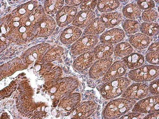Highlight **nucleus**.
<instances>
[{"label":"nucleus","instance_id":"32","mask_svg":"<svg viewBox=\"0 0 159 119\" xmlns=\"http://www.w3.org/2000/svg\"><path fill=\"white\" fill-rule=\"evenodd\" d=\"M65 2L71 7H77L80 5L83 1L82 0H65Z\"/></svg>","mask_w":159,"mask_h":119},{"label":"nucleus","instance_id":"13","mask_svg":"<svg viewBox=\"0 0 159 119\" xmlns=\"http://www.w3.org/2000/svg\"><path fill=\"white\" fill-rule=\"evenodd\" d=\"M95 59L93 51L84 52L75 60L73 64L74 67L76 69L85 70L91 65Z\"/></svg>","mask_w":159,"mask_h":119},{"label":"nucleus","instance_id":"33","mask_svg":"<svg viewBox=\"0 0 159 119\" xmlns=\"http://www.w3.org/2000/svg\"><path fill=\"white\" fill-rule=\"evenodd\" d=\"M159 111L155 112L149 113L144 117V119H158Z\"/></svg>","mask_w":159,"mask_h":119},{"label":"nucleus","instance_id":"17","mask_svg":"<svg viewBox=\"0 0 159 119\" xmlns=\"http://www.w3.org/2000/svg\"><path fill=\"white\" fill-rule=\"evenodd\" d=\"M113 45L111 44L102 43L95 48L93 52L95 59L98 60L111 56L114 52Z\"/></svg>","mask_w":159,"mask_h":119},{"label":"nucleus","instance_id":"7","mask_svg":"<svg viewBox=\"0 0 159 119\" xmlns=\"http://www.w3.org/2000/svg\"><path fill=\"white\" fill-rule=\"evenodd\" d=\"M113 62L111 57L99 60L96 61L89 71L90 77L92 78H98L103 75L110 67Z\"/></svg>","mask_w":159,"mask_h":119},{"label":"nucleus","instance_id":"29","mask_svg":"<svg viewBox=\"0 0 159 119\" xmlns=\"http://www.w3.org/2000/svg\"><path fill=\"white\" fill-rule=\"evenodd\" d=\"M159 79L152 81L148 86V91L154 95H159Z\"/></svg>","mask_w":159,"mask_h":119},{"label":"nucleus","instance_id":"30","mask_svg":"<svg viewBox=\"0 0 159 119\" xmlns=\"http://www.w3.org/2000/svg\"><path fill=\"white\" fill-rule=\"evenodd\" d=\"M145 115L138 112H133L127 114L125 115L120 119H143Z\"/></svg>","mask_w":159,"mask_h":119},{"label":"nucleus","instance_id":"27","mask_svg":"<svg viewBox=\"0 0 159 119\" xmlns=\"http://www.w3.org/2000/svg\"><path fill=\"white\" fill-rule=\"evenodd\" d=\"M97 1L85 0L83 1L80 7L82 10L92 11L95 8Z\"/></svg>","mask_w":159,"mask_h":119},{"label":"nucleus","instance_id":"11","mask_svg":"<svg viewBox=\"0 0 159 119\" xmlns=\"http://www.w3.org/2000/svg\"><path fill=\"white\" fill-rule=\"evenodd\" d=\"M95 16V13L94 11H80L76 15L72 24L80 28L85 27L92 22Z\"/></svg>","mask_w":159,"mask_h":119},{"label":"nucleus","instance_id":"3","mask_svg":"<svg viewBox=\"0 0 159 119\" xmlns=\"http://www.w3.org/2000/svg\"><path fill=\"white\" fill-rule=\"evenodd\" d=\"M159 76V67L145 65L131 70L128 77L136 82H150Z\"/></svg>","mask_w":159,"mask_h":119},{"label":"nucleus","instance_id":"20","mask_svg":"<svg viewBox=\"0 0 159 119\" xmlns=\"http://www.w3.org/2000/svg\"><path fill=\"white\" fill-rule=\"evenodd\" d=\"M119 5L120 3L118 0H98L97 7L100 12L105 13L115 10L119 7Z\"/></svg>","mask_w":159,"mask_h":119},{"label":"nucleus","instance_id":"9","mask_svg":"<svg viewBox=\"0 0 159 119\" xmlns=\"http://www.w3.org/2000/svg\"><path fill=\"white\" fill-rule=\"evenodd\" d=\"M75 7L65 6L62 8L56 15V20L60 26H64L74 20L77 13Z\"/></svg>","mask_w":159,"mask_h":119},{"label":"nucleus","instance_id":"21","mask_svg":"<svg viewBox=\"0 0 159 119\" xmlns=\"http://www.w3.org/2000/svg\"><path fill=\"white\" fill-rule=\"evenodd\" d=\"M140 29L141 33L148 36H154L159 33V24L155 22L142 23L140 25Z\"/></svg>","mask_w":159,"mask_h":119},{"label":"nucleus","instance_id":"15","mask_svg":"<svg viewBox=\"0 0 159 119\" xmlns=\"http://www.w3.org/2000/svg\"><path fill=\"white\" fill-rule=\"evenodd\" d=\"M122 59L127 67L131 69L140 67L144 62V57L143 55L135 52L131 53Z\"/></svg>","mask_w":159,"mask_h":119},{"label":"nucleus","instance_id":"10","mask_svg":"<svg viewBox=\"0 0 159 119\" xmlns=\"http://www.w3.org/2000/svg\"><path fill=\"white\" fill-rule=\"evenodd\" d=\"M125 37L124 32L122 29L114 28L102 33L99 40L101 43L111 44L121 42Z\"/></svg>","mask_w":159,"mask_h":119},{"label":"nucleus","instance_id":"26","mask_svg":"<svg viewBox=\"0 0 159 119\" xmlns=\"http://www.w3.org/2000/svg\"><path fill=\"white\" fill-rule=\"evenodd\" d=\"M159 51L147 52L145 60L149 64L153 65H159Z\"/></svg>","mask_w":159,"mask_h":119},{"label":"nucleus","instance_id":"34","mask_svg":"<svg viewBox=\"0 0 159 119\" xmlns=\"http://www.w3.org/2000/svg\"><path fill=\"white\" fill-rule=\"evenodd\" d=\"M156 2H157V3H158V2H159V0H156V1H155Z\"/></svg>","mask_w":159,"mask_h":119},{"label":"nucleus","instance_id":"19","mask_svg":"<svg viewBox=\"0 0 159 119\" xmlns=\"http://www.w3.org/2000/svg\"><path fill=\"white\" fill-rule=\"evenodd\" d=\"M122 12L127 19L135 20L140 17L141 10L136 4L130 3L123 7Z\"/></svg>","mask_w":159,"mask_h":119},{"label":"nucleus","instance_id":"24","mask_svg":"<svg viewBox=\"0 0 159 119\" xmlns=\"http://www.w3.org/2000/svg\"><path fill=\"white\" fill-rule=\"evenodd\" d=\"M63 1H49L45 3V8L49 14L55 13L62 6Z\"/></svg>","mask_w":159,"mask_h":119},{"label":"nucleus","instance_id":"6","mask_svg":"<svg viewBox=\"0 0 159 119\" xmlns=\"http://www.w3.org/2000/svg\"><path fill=\"white\" fill-rule=\"evenodd\" d=\"M98 41L96 35H85L76 41L72 46V53L77 55L94 47Z\"/></svg>","mask_w":159,"mask_h":119},{"label":"nucleus","instance_id":"25","mask_svg":"<svg viewBox=\"0 0 159 119\" xmlns=\"http://www.w3.org/2000/svg\"><path fill=\"white\" fill-rule=\"evenodd\" d=\"M158 14L157 11L153 9H149L144 11L141 15L142 19L146 22H152L157 18Z\"/></svg>","mask_w":159,"mask_h":119},{"label":"nucleus","instance_id":"39","mask_svg":"<svg viewBox=\"0 0 159 119\" xmlns=\"http://www.w3.org/2000/svg\"><path fill=\"white\" fill-rule=\"evenodd\" d=\"M6 15V14H5L4 15Z\"/></svg>","mask_w":159,"mask_h":119},{"label":"nucleus","instance_id":"2","mask_svg":"<svg viewBox=\"0 0 159 119\" xmlns=\"http://www.w3.org/2000/svg\"><path fill=\"white\" fill-rule=\"evenodd\" d=\"M130 83V80L126 77H121L112 80L101 87V93L105 99L114 98L122 94Z\"/></svg>","mask_w":159,"mask_h":119},{"label":"nucleus","instance_id":"41","mask_svg":"<svg viewBox=\"0 0 159 119\" xmlns=\"http://www.w3.org/2000/svg\"><path fill=\"white\" fill-rule=\"evenodd\" d=\"M30 45V44H29V45H28V46H29V45Z\"/></svg>","mask_w":159,"mask_h":119},{"label":"nucleus","instance_id":"18","mask_svg":"<svg viewBox=\"0 0 159 119\" xmlns=\"http://www.w3.org/2000/svg\"><path fill=\"white\" fill-rule=\"evenodd\" d=\"M105 25L100 18H95L84 29V35H94L100 34L105 29Z\"/></svg>","mask_w":159,"mask_h":119},{"label":"nucleus","instance_id":"8","mask_svg":"<svg viewBox=\"0 0 159 119\" xmlns=\"http://www.w3.org/2000/svg\"><path fill=\"white\" fill-rule=\"evenodd\" d=\"M127 69V67L122 61H116L108 70L102 78L103 80L107 82L121 77L125 74Z\"/></svg>","mask_w":159,"mask_h":119},{"label":"nucleus","instance_id":"36","mask_svg":"<svg viewBox=\"0 0 159 119\" xmlns=\"http://www.w3.org/2000/svg\"><path fill=\"white\" fill-rule=\"evenodd\" d=\"M8 13V12H6V13Z\"/></svg>","mask_w":159,"mask_h":119},{"label":"nucleus","instance_id":"40","mask_svg":"<svg viewBox=\"0 0 159 119\" xmlns=\"http://www.w3.org/2000/svg\"><path fill=\"white\" fill-rule=\"evenodd\" d=\"M87 95L86 96V97H87Z\"/></svg>","mask_w":159,"mask_h":119},{"label":"nucleus","instance_id":"1","mask_svg":"<svg viewBox=\"0 0 159 119\" xmlns=\"http://www.w3.org/2000/svg\"><path fill=\"white\" fill-rule=\"evenodd\" d=\"M135 103L123 98H118L109 102L103 110L102 114L105 119H115L120 117L131 110Z\"/></svg>","mask_w":159,"mask_h":119},{"label":"nucleus","instance_id":"28","mask_svg":"<svg viewBox=\"0 0 159 119\" xmlns=\"http://www.w3.org/2000/svg\"><path fill=\"white\" fill-rule=\"evenodd\" d=\"M137 5L141 10H147L152 9L155 7V4L153 0H137Z\"/></svg>","mask_w":159,"mask_h":119},{"label":"nucleus","instance_id":"16","mask_svg":"<svg viewBox=\"0 0 159 119\" xmlns=\"http://www.w3.org/2000/svg\"><path fill=\"white\" fill-rule=\"evenodd\" d=\"M100 18L105 28L109 29L119 24L122 20V16L118 12H108L102 13Z\"/></svg>","mask_w":159,"mask_h":119},{"label":"nucleus","instance_id":"37","mask_svg":"<svg viewBox=\"0 0 159 119\" xmlns=\"http://www.w3.org/2000/svg\"><path fill=\"white\" fill-rule=\"evenodd\" d=\"M2 55V54H1V55H0V56H1Z\"/></svg>","mask_w":159,"mask_h":119},{"label":"nucleus","instance_id":"4","mask_svg":"<svg viewBox=\"0 0 159 119\" xmlns=\"http://www.w3.org/2000/svg\"><path fill=\"white\" fill-rule=\"evenodd\" d=\"M159 97L155 95L141 99L135 104L132 111L144 114L159 111Z\"/></svg>","mask_w":159,"mask_h":119},{"label":"nucleus","instance_id":"22","mask_svg":"<svg viewBox=\"0 0 159 119\" xmlns=\"http://www.w3.org/2000/svg\"><path fill=\"white\" fill-rule=\"evenodd\" d=\"M133 51L132 46L128 42H122L117 44L114 49V54L117 57H123Z\"/></svg>","mask_w":159,"mask_h":119},{"label":"nucleus","instance_id":"14","mask_svg":"<svg viewBox=\"0 0 159 119\" xmlns=\"http://www.w3.org/2000/svg\"><path fill=\"white\" fill-rule=\"evenodd\" d=\"M79 28L71 26L64 29L61 35V41L64 44H69L76 41L82 33Z\"/></svg>","mask_w":159,"mask_h":119},{"label":"nucleus","instance_id":"38","mask_svg":"<svg viewBox=\"0 0 159 119\" xmlns=\"http://www.w3.org/2000/svg\"><path fill=\"white\" fill-rule=\"evenodd\" d=\"M79 90V89L76 90V91H77V90Z\"/></svg>","mask_w":159,"mask_h":119},{"label":"nucleus","instance_id":"31","mask_svg":"<svg viewBox=\"0 0 159 119\" xmlns=\"http://www.w3.org/2000/svg\"><path fill=\"white\" fill-rule=\"evenodd\" d=\"M159 41H156L149 46L147 52L159 51Z\"/></svg>","mask_w":159,"mask_h":119},{"label":"nucleus","instance_id":"23","mask_svg":"<svg viewBox=\"0 0 159 119\" xmlns=\"http://www.w3.org/2000/svg\"><path fill=\"white\" fill-rule=\"evenodd\" d=\"M122 26L123 30L126 33L128 34H132L139 31L140 24L136 20L126 19L123 22Z\"/></svg>","mask_w":159,"mask_h":119},{"label":"nucleus","instance_id":"35","mask_svg":"<svg viewBox=\"0 0 159 119\" xmlns=\"http://www.w3.org/2000/svg\"><path fill=\"white\" fill-rule=\"evenodd\" d=\"M19 5H18L17 6V7H19Z\"/></svg>","mask_w":159,"mask_h":119},{"label":"nucleus","instance_id":"12","mask_svg":"<svg viewBox=\"0 0 159 119\" xmlns=\"http://www.w3.org/2000/svg\"><path fill=\"white\" fill-rule=\"evenodd\" d=\"M152 39L149 36L141 33H137L129 36L130 44L135 48L139 50L147 48Z\"/></svg>","mask_w":159,"mask_h":119},{"label":"nucleus","instance_id":"5","mask_svg":"<svg viewBox=\"0 0 159 119\" xmlns=\"http://www.w3.org/2000/svg\"><path fill=\"white\" fill-rule=\"evenodd\" d=\"M148 92V86L146 84L134 83L127 87L121 97L131 100H138L146 96Z\"/></svg>","mask_w":159,"mask_h":119}]
</instances>
